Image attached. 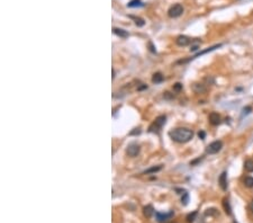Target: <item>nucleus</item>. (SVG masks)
Listing matches in <instances>:
<instances>
[{"label":"nucleus","instance_id":"nucleus-1","mask_svg":"<svg viewBox=\"0 0 253 223\" xmlns=\"http://www.w3.org/2000/svg\"><path fill=\"white\" fill-rule=\"evenodd\" d=\"M169 136L178 143H186L189 142L194 138V132L187 127H178V129L170 131Z\"/></svg>","mask_w":253,"mask_h":223},{"label":"nucleus","instance_id":"nucleus-2","mask_svg":"<svg viewBox=\"0 0 253 223\" xmlns=\"http://www.w3.org/2000/svg\"><path fill=\"white\" fill-rule=\"evenodd\" d=\"M165 122H167V117H165V115L157 116V117L155 118V121L151 124V126H150L148 131H150V132H157V131H159L161 127L163 126L164 124H165Z\"/></svg>","mask_w":253,"mask_h":223},{"label":"nucleus","instance_id":"nucleus-3","mask_svg":"<svg viewBox=\"0 0 253 223\" xmlns=\"http://www.w3.org/2000/svg\"><path fill=\"white\" fill-rule=\"evenodd\" d=\"M183 7H182V5H180V3H176V5H173V6H171L169 8V10H168V15H169V17H171V18H177V17H180V16L183 14Z\"/></svg>","mask_w":253,"mask_h":223},{"label":"nucleus","instance_id":"nucleus-4","mask_svg":"<svg viewBox=\"0 0 253 223\" xmlns=\"http://www.w3.org/2000/svg\"><path fill=\"white\" fill-rule=\"evenodd\" d=\"M223 148V142L222 141H214L210 144H208L206 148V152L209 153V155H215V153H218Z\"/></svg>","mask_w":253,"mask_h":223},{"label":"nucleus","instance_id":"nucleus-5","mask_svg":"<svg viewBox=\"0 0 253 223\" xmlns=\"http://www.w3.org/2000/svg\"><path fill=\"white\" fill-rule=\"evenodd\" d=\"M126 153L130 155V157H136V155L139 153V146L136 144V143L130 144L126 149Z\"/></svg>","mask_w":253,"mask_h":223},{"label":"nucleus","instance_id":"nucleus-6","mask_svg":"<svg viewBox=\"0 0 253 223\" xmlns=\"http://www.w3.org/2000/svg\"><path fill=\"white\" fill-rule=\"evenodd\" d=\"M176 43L179 45V46H187L189 44L191 43V40L189 38L188 36H185V35H180V36L177 37Z\"/></svg>","mask_w":253,"mask_h":223},{"label":"nucleus","instance_id":"nucleus-7","mask_svg":"<svg viewBox=\"0 0 253 223\" xmlns=\"http://www.w3.org/2000/svg\"><path fill=\"white\" fill-rule=\"evenodd\" d=\"M218 184L223 190H226V189H227V173H226V171H223V173H221V176H219L218 178Z\"/></svg>","mask_w":253,"mask_h":223},{"label":"nucleus","instance_id":"nucleus-8","mask_svg":"<svg viewBox=\"0 0 253 223\" xmlns=\"http://www.w3.org/2000/svg\"><path fill=\"white\" fill-rule=\"evenodd\" d=\"M208 120H209V123L212 125H215V126L221 124V116H219L218 113H215V112L210 113L209 116H208Z\"/></svg>","mask_w":253,"mask_h":223},{"label":"nucleus","instance_id":"nucleus-9","mask_svg":"<svg viewBox=\"0 0 253 223\" xmlns=\"http://www.w3.org/2000/svg\"><path fill=\"white\" fill-rule=\"evenodd\" d=\"M155 215H157V220L159 221L160 223L164 222V221H167L168 219H170V217L173 215V212H170V213L168 214H164V213H160V212H157L155 213Z\"/></svg>","mask_w":253,"mask_h":223},{"label":"nucleus","instance_id":"nucleus-10","mask_svg":"<svg viewBox=\"0 0 253 223\" xmlns=\"http://www.w3.org/2000/svg\"><path fill=\"white\" fill-rule=\"evenodd\" d=\"M192 90L196 94H204L207 91V88L204 84H194L192 85Z\"/></svg>","mask_w":253,"mask_h":223},{"label":"nucleus","instance_id":"nucleus-11","mask_svg":"<svg viewBox=\"0 0 253 223\" xmlns=\"http://www.w3.org/2000/svg\"><path fill=\"white\" fill-rule=\"evenodd\" d=\"M143 213H144V215L146 217H151L152 215L155 213V211L152 205H146V206H144V208H143Z\"/></svg>","mask_w":253,"mask_h":223},{"label":"nucleus","instance_id":"nucleus-12","mask_svg":"<svg viewBox=\"0 0 253 223\" xmlns=\"http://www.w3.org/2000/svg\"><path fill=\"white\" fill-rule=\"evenodd\" d=\"M113 32H114L115 34L117 35V36L122 37V38H126V37H128V33H127L126 31H124V29H122V28H113Z\"/></svg>","mask_w":253,"mask_h":223},{"label":"nucleus","instance_id":"nucleus-13","mask_svg":"<svg viewBox=\"0 0 253 223\" xmlns=\"http://www.w3.org/2000/svg\"><path fill=\"white\" fill-rule=\"evenodd\" d=\"M244 169L247 171V173H253V160L249 159L244 162Z\"/></svg>","mask_w":253,"mask_h":223},{"label":"nucleus","instance_id":"nucleus-14","mask_svg":"<svg viewBox=\"0 0 253 223\" xmlns=\"http://www.w3.org/2000/svg\"><path fill=\"white\" fill-rule=\"evenodd\" d=\"M223 206H224V210H225L226 214H227V215H231L232 208H231V205H229V202L227 198H225V199L223 201Z\"/></svg>","mask_w":253,"mask_h":223},{"label":"nucleus","instance_id":"nucleus-15","mask_svg":"<svg viewBox=\"0 0 253 223\" xmlns=\"http://www.w3.org/2000/svg\"><path fill=\"white\" fill-rule=\"evenodd\" d=\"M152 81H153L154 84H160V82L163 81V76H162L160 72L154 73V74H153V77H152Z\"/></svg>","mask_w":253,"mask_h":223},{"label":"nucleus","instance_id":"nucleus-16","mask_svg":"<svg viewBox=\"0 0 253 223\" xmlns=\"http://www.w3.org/2000/svg\"><path fill=\"white\" fill-rule=\"evenodd\" d=\"M127 6L130 8H136V7H142L143 6V2L141 0H131Z\"/></svg>","mask_w":253,"mask_h":223},{"label":"nucleus","instance_id":"nucleus-17","mask_svg":"<svg viewBox=\"0 0 253 223\" xmlns=\"http://www.w3.org/2000/svg\"><path fill=\"white\" fill-rule=\"evenodd\" d=\"M243 183H244V185L247 186V187H249V188H252V187H253V177L247 176L245 178H244Z\"/></svg>","mask_w":253,"mask_h":223},{"label":"nucleus","instance_id":"nucleus-18","mask_svg":"<svg viewBox=\"0 0 253 223\" xmlns=\"http://www.w3.org/2000/svg\"><path fill=\"white\" fill-rule=\"evenodd\" d=\"M161 169H162V166H157V167H152L150 168V169H148V170H145V173H157V171H160Z\"/></svg>","mask_w":253,"mask_h":223},{"label":"nucleus","instance_id":"nucleus-19","mask_svg":"<svg viewBox=\"0 0 253 223\" xmlns=\"http://www.w3.org/2000/svg\"><path fill=\"white\" fill-rule=\"evenodd\" d=\"M131 18H133L134 20H135V24L137 25V26H144L145 22L142 18H139V17H134V16H131Z\"/></svg>","mask_w":253,"mask_h":223},{"label":"nucleus","instance_id":"nucleus-20","mask_svg":"<svg viewBox=\"0 0 253 223\" xmlns=\"http://www.w3.org/2000/svg\"><path fill=\"white\" fill-rule=\"evenodd\" d=\"M196 215H197V212H192V213L188 214V215H187V221H188V222H194Z\"/></svg>","mask_w":253,"mask_h":223},{"label":"nucleus","instance_id":"nucleus-21","mask_svg":"<svg viewBox=\"0 0 253 223\" xmlns=\"http://www.w3.org/2000/svg\"><path fill=\"white\" fill-rule=\"evenodd\" d=\"M188 193H183V194H182V197H181V202L182 203H183V205H187L188 204Z\"/></svg>","mask_w":253,"mask_h":223},{"label":"nucleus","instance_id":"nucleus-22","mask_svg":"<svg viewBox=\"0 0 253 223\" xmlns=\"http://www.w3.org/2000/svg\"><path fill=\"white\" fill-rule=\"evenodd\" d=\"M173 90H174V91H177V93L181 91V90H182V85L179 84V82H177L176 85H173Z\"/></svg>","mask_w":253,"mask_h":223},{"label":"nucleus","instance_id":"nucleus-23","mask_svg":"<svg viewBox=\"0 0 253 223\" xmlns=\"http://www.w3.org/2000/svg\"><path fill=\"white\" fill-rule=\"evenodd\" d=\"M217 213H218V212H217L216 210H215V208H209V210H207L206 211V215H217Z\"/></svg>","mask_w":253,"mask_h":223},{"label":"nucleus","instance_id":"nucleus-24","mask_svg":"<svg viewBox=\"0 0 253 223\" xmlns=\"http://www.w3.org/2000/svg\"><path fill=\"white\" fill-rule=\"evenodd\" d=\"M148 46H150V50H151V52H153V53H155V52H157V50H155V47L153 46V44H152L151 42L148 43Z\"/></svg>","mask_w":253,"mask_h":223},{"label":"nucleus","instance_id":"nucleus-25","mask_svg":"<svg viewBox=\"0 0 253 223\" xmlns=\"http://www.w3.org/2000/svg\"><path fill=\"white\" fill-rule=\"evenodd\" d=\"M205 135H206V134H205V132H204V131H200V132L198 133V136H199L200 139H205Z\"/></svg>","mask_w":253,"mask_h":223},{"label":"nucleus","instance_id":"nucleus-26","mask_svg":"<svg viewBox=\"0 0 253 223\" xmlns=\"http://www.w3.org/2000/svg\"><path fill=\"white\" fill-rule=\"evenodd\" d=\"M198 50V45H194V46H191V49H190V51H192V52H195V51H197Z\"/></svg>","mask_w":253,"mask_h":223},{"label":"nucleus","instance_id":"nucleus-27","mask_svg":"<svg viewBox=\"0 0 253 223\" xmlns=\"http://www.w3.org/2000/svg\"><path fill=\"white\" fill-rule=\"evenodd\" d=\"M251 109H252L251 107H247V108H244L243 111H244V113H247H247H250V112H251Z\"/></svg>","mask_w":253,"mask_h":223},{"label":"nucleus","instance_id":"nucleus-28","mask_svg":"<svg viewBox=\"0 0 253 223\" xmlns=\"http://www.w3.org/2000/svg\"><path fill=\"white\" fill-rule=\"evenodd\" d=\"M250 210H251V212L253 213V199H252V202H251V204H250Z\"/></svg>","mask_w":253,"mask_h":223},{"label":"nucleus","instance_id":"nucleus-29","mask_svg":"<svg viewBox=\"0 0 253 223\" xmlns=\"http://www.w3.org/2000/svg\"><path fill=\"white\" fill-rule=\"evenodd\" d=\"M170 223H176V222H170Z\"/></svg>","mask_w":253,"mask_h":223}]
</instances>
